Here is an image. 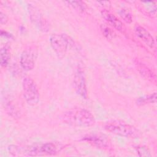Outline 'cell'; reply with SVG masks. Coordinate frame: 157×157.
Returning a JSON list of instances; mask_svg holds the SVG:
<instances>
[{
  "mask_svg": "<svg viewBox=\"0 0 157 157\" xmlns=\"http://www.w3.org/2000/svg\"><path fill=\"white\" fill-rule=\"evenodd\" d=\"M62 120L69 125L82 128L90 127L95 123L93 115L89 110L80 107L72 108L64 112Z\"/></svg>",
  "mask_w": 157,
  "mask_h": 157,
  "instance_id": "1",
  "label": "cell"
},
{
  "mask_svg": "<svg viewBox=\"0 0 157 157\" xmlns=\"http://www.w3.org/2000/svg\"><path fill=\"white\" fill-rule=\"evenodd\" d=\"M104 128L109 132L128 138H136L139 136V131L133 126L119 120L106 123Z\"/></svg>",
  "mask_w": 157,
  "mask_h": 157,
  "instance_id": "2",
  "label": "cell"
},
{
  "mask_svg": "<svg viewBox=\"0 0 157 157\" xmlns=\"http://www.w3.org/2000/svg\"><path fill=\"white\" fill-rule=\"evenodd\" d=\"M51 46L59 56H63L69 48L74 47L73 39L66 34H53L50 37Z\"/></svg>",
  "mask_w": 157,
  "mask_h": 157,
  "instance_id": "3",
  "label": "cell"
},
{
  "mask_svg": "<svg viewBox=\"0 0 157 157\" xmlns=\"http://www.w3.org/2000/svg\"><path fill=\"white\" fill-rule=\"evenodd\" d=\"M22 86L23 96L27 103L31 105L37 104L39 101L40 96L34 80L29 77H26L23 80Z\"/></svg>",
  "mask_w": 157,
  "mask_h": 157,
  "instance_id": "4",
  "label": "cell"
},
{
  "mask_svg": "<svg viewBox=\"0 0 157 157\" xmlns=\"http://www.w3.org/2000/svg\"><path fill=\"white\" fill-rule=\"evenodd\" d=\"M37 53V48L34 45H28L24 49L20 56V64L24 70L29 71L34 68Z\"/></svg>",
  "mask_w": 157,
  "mask_h": 157,
  "instance_id": "5",
  "label": "cell"
},
{
  "mask_svg": "<svg viewBox=\"0 0 157 157\" xmlns=\"http://www.w3.org/2000/svg\"><path fill=\"white\" fill-rule=\"evenodd\" d=\"M74 88L77 93L81 97L84 99L87 98V87L85 80V76L83 71L78 67L76 71L74 78Z\"/></svg>",
  "mask_w": 157,
  "mask_h": 157,
  "instance_id": "6",
  "label": "cell"
},
{
  "mask_svg": "<svg viewBox=\"0 0 157 157\" xmlns=\"http://www.w3.org/2000/svg\"><path fill=\"white\" fill-rule=\"evenodd\" d=\"M28 10L30 19L33 23L37 26L40 30L44 31L48 30V25L47 24V21L44 19L39 9L32 4H28Z\"/></svg>",
  "mask_w": 157,
  "mask_h": 157,
  "instance_id": "7",
  "label": "cell"
},
{
  "mask_svg": "<svg viewBox=\"0 0 157 157\" xmlns=\"http://www.w3.org/2000/svg\"><path fill=\"white\" fill-rule=\"evenodd\" d=\"M83 140L100 148H107L109 146V141L107 138L101 134L88 135L84 137Z\"/></svg>",
  "mask_w": 157,
  "mask_h": 157,
  "instance_id": "8",
  "label": "cell"
},
{
  "mask_svg": "<svg viewBox=\"0 0 157 157\" xmlns=\"http://www.w3.org/2000/svg\"><path fill=\"white\" fill-rule=\"evenodd\" d=\"M136 34L139 38L144 41L147 45L150 48H153L155 45V41L152 35L143 26L136 25L134 27Z\"/></svg>",
  "mask_w": 157,
  "mask_h": 157,
  "instance_id": "9",
  "label": "cell"
},
{
  "mask_svg": "<svg viewBox=\"0 0 157 157\" xmlns=\"http://www.w3.org/2000/svg\"><path fill=\"white\" fill-rule=\"evenodd\" d=\"M101 15L102 17L113 28L120 31H123L124 29V26L122 22L113 13L109 10L104 9L101 11Z\"/></svg>",
  "mask_w": 157,
  "mask_h": 157,
  "instance_id": "10",
  "label": "cell"
},
{
  "mask_svg": "<svg viewBox=\"0 0 157 157\" xmlns=\"http://www.w3.org/2000/svg\"><path fill=\"white\" fill-rule=\"evenodd\" d=\"M136 65L137 67V70L139 71L140 74L143 77L151 82L152 83H156V77L153 71H151L149 68H148L146 66H145L142 63L137 62Z\"/></svg>",
  "mask_w": 157,
  "mask_h": 157,
  "instance_id": "11",
  "label": "cell"
},
{
  "mask_svg": "<svg viewBox=\"0 0 157 157\" xmlns=\"http://www.w3.org/2000/svg\"><path fill=\"white\" fill-rule=\"evenodd\" d=\"M37 155H55L57 153L56 145L51 142H47L40 145H37Z\"/></svg>",
  "mask_w": 157,
  "mask_h": 157,
  "instance_id": "12",
  "label": "cell"
},
{
  "mask_svg": "<svg viewBox=\"0 0 157 157\" xmlns=\"http://www.w3.org/2000/svg\"><path fill=\"white\" fill-rule=\"evenodd\" d=\"M10 55L9 52V45H4L1 49V64L3 67L8 65L10 60Z\"/></svg>",
  "mask_w": 157,
  "mask_h": 157,
  "instance_id": "13",
  "label": "cell"
},
{
  "mask_svg": "<svg viewBox=\"0 0 157 157\" xmlns=\"http://www.w3.org/2000/svg\"><path fill=\"white\" fill-rule=\"evenodd\" d=\"M156 93H153V94L139 98L136 101V104L139 105H143L147 104L155 103L156 102Z\"/></svg>",
  "mask_w": 157,
  "mask_h": 157,
  "instance_id": "14",
  "label": "cell"
},
{
  "mask_svg": "<svg viewBox=\"0 0 157 157\" xmlns=\"http://www.w3.org/2000/svg\"><path fill=\"white\" fill-rule=\"evenodd\" d=\"M71 7L80 13H83L86 9V4L80 1H66Z\"/></svg>",
  "mask_w": 157,
  "mask_h": 157,
  "instance_id": "15",
  "label": "cell"
},
{
  "mask_svg": "<svg viewBox=\"0 0 157 157\" xmlns=\"http://www.w3.org/2000/svg\"><path fill=\"white\" fill-rule=\"evenodd\" d=\"M101 31L102 33V34L105 37H106L107 39H112L115 36V32L107 25L105 24H101L100 26Z\"/></svg>",
  "mask_w": 157,
  "mask_h": 157,
  "instance_id": "16",
  "label": "cell"
},
{
  "mask_svg": "<svg viewBox=\"0 0 157 157\" xmlns=\"http://www.w3.org/2000/svg\"><path fill=\"white\" fill-rule=\"evenodd\" d=\"M118 13L121 18L126 23H131L132 21L131 13L126 9H121L118 10Z\"/></svg>",
  "mask_w": 157,
  "mask_h": 157,
  "instance_id": "17",
  "label": "cell"
},
{
  "mask_svg": "<svg viewBox=\"0 0 157 157\" xmlns=\"http://www.w3.org/2000/svg\"><path fill=\"white\" fill-rule=\"evenodd\" d=\"M136 150L139 156H151V154L148 149L144 146H137L136 147Z\"/></svg>",
  "mask_w": 157,
  "mask_h": 157,
  "instance_id": "18",
  "label": "cell"
},
{
  "mask_svg": "<svg viewBox=\"0 0 157 157\" xmlns=\"http://www.w3.org/2000/svg\"><path fill=\"white\" fill-rule=\"evenodd\" d=\"M143 3L147 6L146 9H148V11L152 15L156 14V6L153 1H146L143 2Z\"/></svg>",
  "mask_w": 157,
  "mask_h": 157,
  "instance_id": "19",
  "label": "cell"
},
{
  "mask_svg": "<svg viewBox=\"0 0 157 157\" xmlns=\"http://www.w3.org/2000/svg\"><path fill=\"white\" fill-rule=\"evenodd\" d=\"M0 21H1V24H6V22L7 21V17L5 13H4L2 12H1L0 13Z\"/></svg>",
  "mask_w": 157,
  "mask_h": 157,
  "instance_id": "20",
  "label": "cell"
},
{
  "mask_svg": "<svg viewBox=\"0 0 157 157\" xmlns=\"http://www.w3.org/2000/svg\"><path fill=\"white\" fill-rule=\"evenodd\" d=\"M98 3H100L101 5L105 7H109L110 5V2L109 1H98Z\"/></svg>",
  "mask_w": 157,
  "mask_h": 157,
  "instance_id": "21",
  "label": "cell"
}]
</instances>
